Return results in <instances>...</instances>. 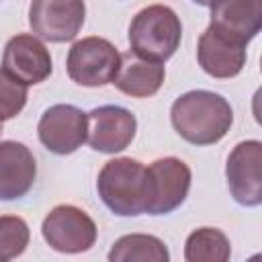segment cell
Instances as JSON below:
<instances>
[{
    "label": "cell",
    "instance_id": "4fadbf2b",
    "mask_svg": "<svg viewBox=\"0 0 262 262\" xmlns=\"http://www.w3.org/2000/svg\"><path fill=\"white\" fill-rule=\"evenodd\" d=\"M219 33L248 47L262 29L260 0H225L211 4V25Z\"/></svg>",
    "mask_w": 262,
    "mask_h": 262
},
{
    "label": "cell",
    "instance_id": "5b68a950",
    "mask_svg": "<svg viewBox=\"0 0 262 262\" xmlns=\"http://www.w3.org/2000/svg\"><path fill=\"white\" fill-rule=\"evenodd\" d=\"M41 233L55 252L82 254L94 246L98 229L86 211L74 205H57L45 215Z\"/></svg>",
    "mask_w": 262,
    "mask_h": 262
},
{
    "label": "cell",
    "instance_id": "5bb4252c",
    "mask_svg": "<svg viewBox=\"0 0 262 262\" xmlns=\"http://www.w3.org/2000/svg\"><path fill=\"white\" fill-rule=\"evenodd\" d=\"M37 164L20 141H0V201L25 196L35 182Z\"/></svg>",
    "mask_w": 262,
    "mask_h": 262
},
{
    "label": "cell",
    "instance_id": "9a60e30c",
    "mask_svg": "<svg viewBox=\"0 0 262 262\" xmlns=\"http://www.w3.org/2000/svg\"><path fill=\"white\" fill-rule=\"evenodd\" d=\"M164 78L166 72L162 63H151L131 55H121V70L113 84L127 96L147 98L162 88Z\"/></svg>",
    "mask_w": 262,
    "mask_h": 262
},
{
    "label": "cell",
    "instance_id": "e0dca14e",
    "mask_svg": "<svg viewBox=\"0 0 262 262\" xmlns=\"http://www.w3.org/2000/svg\"><path fill=\"white\" fill-rule=\"evenodd\" d=\"M231 244L217 227L194 229L184 244V262H229Z\"/></svg>",
    "mask_w": 262,
    "mask_h": 262
},
{
    "label": "cell",
    "instance_id": "ac0fdd59",
    "mask_svg": "<svg viewBox=\"0 0 262 262\" xmlns=\"http://www.w3.org/2000/svg\"><path fill=\"white\" fill-rule=\"evenodd\" d=\"M31 239V231L25 219L16 215L0 217V258L10 260L20 256Z\"/></svg>",
    "mask_w": 262,
    "mask_h": 262
},
{
    "label": "cell",
    "instance_id": "ba28073f",
    "mask_svg": "<svg viewBox=\"0 0 262 262\" xmlns=\"http://www.w3.org/2000/svg\"><path fill=\"white\" fill-rule=\"evenodd\" d=\"M86 16V6L80 0H35L29 6V25L33 33L51 43L72 41Z\"/></svg>",
    "mask_w": 262,
    "mask_h": 262
},
{
    "label": "cell",
    "instance_id": "52a82bcc",
    "mask_svg": "<svg viewBox=\"0 0 262 262\" xmlns=\"http://www.w3.org/2000/svg\"><path fill=\"white\" fill-rule=\"evenodd\" d=\"M225 178L235 203L258 207L262 203V143L248 139L237 143L225 164Z\"/></svg>",
    "mask_w": 262,
    "mask_h": 262
},
{
    "label": "cell",
    "instance_id": "2e32d148",
    "mask_svg": "<svg viewBox=\"0 0 262 262\" xmlns=\"http://www.w3.org/2000/svg\"><path fill=\"white\" fill-rule=\"evenodd\" d=\"M108 262H170L166 244L149 233H129L119 237L106 256Z\"/></svg>",
    "mask_w": 262,
    "mask_h": 262
},
{
    "label": "cell",
    "instance_id": "7c38bea8",
    "mask_svg": "<svg viewBox=\"0 0 262 262\" xmlns=\"http://www.w3.org/2000/svg\"><path fill=\"white\" fill-rule=\"evenodd\" d=\"M196 59L205 74L213 78H233L246 66V47L213 27L199 37Z\"/></svg>",
    "mask_w": 262,
    "mask_h": 262
},
{
    "label": "cell",
    "instance_id": "9c48e42d",
    "mask_svg": "<svg viewBox=\"0 0 262 262\" xmlns=\"http://www.w3.org/2000/svg\"><path fill=\"white\" fill-rule=\"evenodd\" d=\"M37 133L51 154L68 156L86 141L88 117L74 104H53L41 115Z\"/></svg>",
    "mask_w": 262,
    "mask_h": 262
},
{
    "label": "cell",
    "instance_id": "8992f818",
    "mask_svg": "<svg viewBox=\"0 0 262 262\" xmlns=\"http://www.w3.org/2000/svg\"><path fill=\"white\" fill-rule=\"evenodd\" d=\"M192 172L178 158H160L147 166L149 215H168L178 209L190 190Z\"/></svg>",
    "mask_w": 262,
    "mask_h": 262
},
{
    "label": "cell",
    "instance_id": "30bf717a",
    "mask_svg": "<svg viewBox=\"0 0 262 262\" xmlns=\"http://www.w3.org/2000/svg\"><path fill=\"white\" fill-rule=\"evenodd\" d=\"M88 117V135L86 141L94 151L100 154H117L129 147V143L135 137L137 131V119L131 111L117 106V104H104L96 106Z\"/></svg>",
    "mask_w": 262,
    "mask_h": 262
},
{
    "label": "cell",
    "instance_id": "44dd1931",
    "mask_svg": "<svg viewBox=\"0 0 262 262\" xmlns=\"http://www.w3.org/2000/svg\"><path fill=\"white\" fill-rule=\"evenodd\" d=\"M0 135H2V123H0Z\"/></svg>",
    "mask_w": 262,
    "mask_h": 262
},
{
    "label": "cell",
    "instance_id": "7a4b0ae2",
    "mask_svg": "<svg viewBox=\"0 0 262 262\" xmlns=\"http://www.w3.org/2000/svg\"><path fill=\"white\" fill-rule=\"evenodd\" d=\"M100 201L119 217H137L147 211V168L131 158H115L102 166L96 180Z\"/></svg>",
    "mask_w": 262,
    "mask_h": 262
},
{
    "label": "cell",
    "instance_id": "3957f363",
    "mask_svg": "<svg viewBox=\"0 0 262 262\" xmlns=\"http://www.w3.org/2000/svg\"><path fill=\"white\" fill-rule=\"evenodd\" d=\"M182 39L178 14L164 4L141 8L129 25V45L137 59L164 63L170 59Z\"/></svg>",
    "mask_w": 262,
    "mask_h": 262
},
{
    "label": "cell",
    "instance_id": "ffe728a7",
    "mask_svg": "<svg viewBox=\"0 0 262 262\" xmlns=\"http://www.w3.org/2000/svg\"><path fill=\"white\" fill-rule=\"evenodd\" d=\"M248 262H260V256H258V254H254V256H252Z\"/></svg>",
    "mask_w": 262,
    "mask_h": 262
},
{
    "label": "cell",
    "instance_id": "277c9868",
    "mask_svg": "<svg viewBox=\"0 0 262 262\" xmlns=\"http://www.w3.org/2000/svg\"><path fill=\"white\" fill-rule=\"evenodd\" d=\"M66 70L72 82L98 88L113 84L121 70V53L102 37H84L70 47Z\"/></svg>",
    "mask_w": 262,
    "mask_h": 262
},
{
    "label": "cell",
    "instance_id": "d6986e66",
    "mask_svg": "<svg viewBox=\"0 0 262 262\" xmlns=\"http://www.w3.org/2000/svg\"><path fill=\"white\" fill-rule=\"evenodd\" d=\"M27 86L0 68V123L16 117L27 104Z\"/></svg>",
    "mask_w": 262,
    "mask_h": 262
},
{
    "label": "cell",
    "instance_id": "7402d4cb",
    "mask_svg": "<svg viewBox=\"0 0 262 262\" xmlns=\"http://www.w3.org/2000/svg\"><path fill=\"white\" fill-rule=\"evenodd\" d=\"M0 262H8V260H4V258H0Z\"/></svg>",
    "mask_w": 262,
    "mask_h": 262
},
{
    "label": "cell",
    "instance_id": "6da1fadb",
    "mask_svg": "<svg viewBox=\"0 0 262 262\" xmlns=\"http://www.w3.org/2000/svg\"><path fill=\"white\" fill-rule=\"evenodd\" d=\"M170 121L176 133L188 143L213 145L227 135L233 123V111L217 92L190 90L172 102Z\"/></svg>",
    "mask_w": 262,
    "mask_h": 262
},
{
    "label": "cell",
    "instance_id": "8fae6325",
    "mask_svg": "<svg viewBox=\"0 0 262 262\" xmlns=\"http://www.w3.org/2000/svg\"><path fill=\"white\" fill-rule=\"evenodd\" d=\"M2 70L25 86L41 84L51 76V55L41 39L29 33L14 35L4 45Z\"/></svg>",
    "mask_w": 262,
    "mask_h": 262
}]
</instances>
